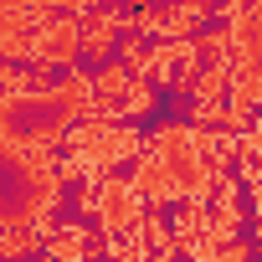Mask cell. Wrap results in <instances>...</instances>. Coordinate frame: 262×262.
Instances as JSON below:
<instances>
[{
  "label": "cell",
  "mask_w": 262,
  "mask_h": 262,
  "mask_svg": "<svg viewBox=\"0 0 262 262\" xmlns=\"http://www.w3.org/2000/svg\"><path fill=\"white\" fill-rule=\"evenodd\" d=\"M134 190H139V195H155V201L201 195V190H206V155H201V139L190 134V128H165V134L149 144V155L139 160Z\"/></svg>",
  "instance_id": "obj_1"
},
{
  "label": "cell",
  "mask_w": 262,
  "mask_h": 262,
  "mask_svg": "<svg viewBox=\"0 0 262 262\" xmlns=\"http://www.w3.org/2000/svg\"><path fill=\"white\" fill-rule=\"evenodd\" d=\"M103 190H108V195H103V221H108V231H118V226H128V221L139 216V190H134V185L108 180Z\"/></svg>",
  "instance_id": "obj_2"
},
{
  "label": "cell",
  "mask_w": 262,
  "mask_h": 262,
  "mask_svg": "<svg viewBox=\"0 0 262 262\" xmlns=\"http://www.w3.org/2000/svg\"><path fill=\"white\" fill-rule=\"evenodd\" d=\"M72 52H77V31H72L67 21H57V26H52V36L36 47V57H41V62H67Z\"/></svg>",
  "instance_id": "obj_3"
}]
</instances>
